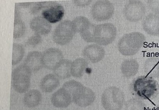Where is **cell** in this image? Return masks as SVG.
<instances>
[{"label":"cell","instance_id":"1","mask_svg":"<svg viewBox=\"0 0 159 110\" xmlns=\"http://www.w3.org/2000/svg\"><path fill=\"white\" fill-rule=\"evenodd\" d=\"M158 83L152 78L141 76L133 82L131 89L134 95L140 100H150L155 98L159 92Z\"/></svg>","mask_w":159,"mask_h":110},{"label":"cell","instance_id":"2","mask_svg":"<svg viewBox=\"0 0 159 110\" xmlns=\"http://www.w3.org/2000/svg\"><path fill=\"white\" fill-rule=\"evenodd\" d=\"M144 35L139 32L127 33L120 38L117 44L119 53L125 56L135 55L144 45Z\"/></svg>","mask_w":159,"mask_h":110},{"label":"cell","instance_id":"3","mask_svg":"<svg viewBox=\"0 0 159 110\" xmlns=\"http://www.w3.org/2000/svg\"><path fill=\"white\" fill-rule=\"evenodd\" d=\"M125 101L124 93L116 87H108L102 94V104L105 110H121Z\"/></svg>","mask_w":159,"mask_h":110},{"label":"cell","instance_id":"4","mask_svg":"<svg viewBox=\"0 0 159 110\" xmlns=\"http://www.w3.org/2000/svg\"><path fill=\"white\" fill-rule=\"evenodd\" d=\"M32 71L24 65L15 68L12 73V85L14 90L20 94L27 92L30 87Z\"/></svg>","mask_w":159,"mask_h":110},{"label":"cell","instance_id":"5","mask_svg":"<svg viewBox=\"0 0 159 110\" xmlns=\"http://www.w3.org/2000/svg\"><path fill=\"white\" fill-rule=\"evenodd\" d=\"M117 35V28L111 23L97 24L94 29V43L101 46L109 45L116 39Z\"/></svg>","mask_w":159,"mask_h":110},{"label":"cell","instance_id":"6","mask_svg":"<svg viewBox=\"0 0 159 110\" xmlns=\"http://www.w3.org/2000/svg\"><path fill=\"white\" fill-rule=\"evenodd\" d=\"M115 12V7L107 0H100L94 3L91 7V16L97 21L108 20L112 17Z\"/></svg>","mask_w":159,"mask_h":110},{"label":"cell","instance_id":"7","mask_svg":"<svg viewBox=\"0 0 159 110\" xmlns=\"http://www.w3.org/2000/svg\"><path fill=\"white\" fill-rule=\"evenodd\" d=\"M71 21L65 20L56 27L53 33V40L60 45H65L72 40L75 33Z\"/></svg>","mask_w":159,"mask_h":110},{"label":"cell","instance_id":"8","mask_svg":"<svg viewBox=\"0 0 159 110\" xmlns=\"http://www.w3.org/2000/svg\"><path fill=\"white\" fill-rule=\"evenodd\" d=\"M146 6L141 1L138 0L129 1L125 4L124 15L128 21L137 22L141 20L146 13Z\"/></svg>","mask_w":159,"mask_h":110},{"label":"cell","instance_id":"9","mask_svg":"<svg viewBox=\"0 0 159 110\" xmlns=\"http://www.w3.org/2000/svg\"><path fill=\"white\" fill-rule=\"evenodd\" d=\"M94 91L83 85L78 88L72 95L73 102L80 107L85 108L92 104L95 100Z\"/></svg>","mask_w":159,"mask_h":110},{"label":"cell","instance_id":"10","mask_svg":"<svg viewBox=\"0 0 159 110\" xmlns=\"http://www.w3.org/2000/svg\"><path fill=\"white\" fill-rule=\"evenodd\" d=\"M65 14L64 7L61 4L53 2H46L42 12L43 17L50 23H55L62 19Z\"/></svg>","mask_w":159,"mask_h":110},{"label":"cell","instance_id":"11","mask_svg":"<svg viewBox=\"0 0 159 110\" xmlns=\"http://www.w3.org/2000/svg\"><path fill=\"white\" fill-rule=\"evenodd\" d=\"M62 52L59 49L51 48L44 52L42 56L43 67L47 69L53 70L63 60Z\"/></svg>","mask_w":159,"mask_h":110},{"label":"cell","instance_id":"12","mask_svg":"<svg viewBox=\"0 0 159 110\" xmlns=\"http://www.w3.org/2000/svg\"><path fill=\"white\" fill-rule=\"evenodd\" d=\"M85 59L93 63H98L103 60L105 50L102 46L93 44L85 47L82 51Z\"/></svg>","mask_w":159,"mask_h":110},{"label":"cell","instance_id":"13","mask_svg":"<svg viewBox=\"0 0 159 110\" xmlns=\"http://www.w3.org/2000/svg\"><path fill=\"white\" fill-rule=\"evenodd\" d=\"M51 101L53 106L57 108H66L73 102L71 95L63 88L53 94Z\"/></svg>","mask_w":159,"mask_h":110},{"label":"cell","instance_id":"14","mask_svg":"<svg viewBox=\"0 0 159 110\" xmlns=\"http://www.w3.org/2000/svg\"><path fill=\"white\" fill-rule=\"evenodd\" d=\"M143 30L148 35L152 36H159V15L150 13L143 19Z\"/></svg>","mask_w":159,"mask_h":110},{"label":"cell","instance_id":"15","mask_svg":"<svg viewBox=\"0 0 159 110\" xmlns=\"http://www.w3.org/2000/svg\"><path fill=\"white\" fill-rule=\"evenodd\" d=\"M43 54L39 51L30 52L24 61V65L30 69L32 72H36L43 67Z\"/></svg>","mask_w":159,"mask_h":110},{"label":"cell","instance_id":"16","mask_svg":"<svg viewBox=\"0 0 159 110\" xmlns=\"http://www.w3.org/2000/svg\"><path fill=\"white\" fill-rule=\"evenodd\" d=\"M31 29L36 34L45 35L51 31L52 26L43 17L39 16L33 18L30 23Z\"/></svg>","mask_w":159,"mask_h":110},{"label":"cell","instance_id":"17","mask_svg":"<svg viewBox=\"0 0 159 110\" xmlns=\"http://www.w3.org/2000/svg\"><path fill=\"white\" fill-rule=\"evenodd\" d=\"M59 85V78L54 74H50L43 78L39 86L43 92L50 93L56 90Z\"/></svg>","mask_w":159,"mask_h":110},{"label":"cell","instance_id":"18","mask_svg":"<svg viewBox=\"0 0 159 110\" xmlns=\"http://www.w3.org/2000/svg\"><path fill=\"white\" fill-rule=\"evenodd\" d=\"M139 65L135 59H128L123 61L121 65L122 74L125 77L131 78L137 74L139 71Z\"/></svg>","mask_w":159,"mask_h":110},{"label":"cell","instance_id":"19","mask_svg":"<svg viewBox=\"0 0 159 110\" xmlns=\"http://www.w3.org/2000/svg\"><path fill=\"white\" fill-rule=\"evenodd\" d=\"M72 62L68 59H63L53 70L55 75L61 79L68 78L71 76Z\"/></svg>","mask_w":159,"mask_h":110},{"label":"cell","instance_id":"20","mask_svg":"<svg viewBox=\"0 0 159 110\" xmlns=\"http://www.w3.org/2000/svg\"><path fill=\"white\" fill-rule=\"evenodd\" d=\"M42 94L37 90H31L27 91L24 95V103L29 108H34L38 106L42 101Z\"/></svg>","mask_w":159,"mask_h":110},{"label":"cell","instance_id":"21","mask_svg":"<svg viewBox=\"0 0 159 110\" xmlns=\"http://www.w3.org/2000/svg\"><path fill=\"white\" fill-rule=\"evenodd\" d=\"M144 70L147 75L153 78L159 76V59L150 57L145 61Z\"/></svg>","mask_w":159,"mask_h":110},{"label":"cell","instance_id":"22","mask_svg":"<svg viewBox=\"0 0 159 110\" xmlns=\"http://www.w3.org/2000/svg\"><path fill=\"white\" fill-rule=\"evenodd\" d=\"M88 61L83 58H79L72 62L71 74L73 77L80 78L82 77L88 67Z\"/></svg>","mask_w":159,"mask_h":110},{"label":"cell","instance_id":"23","mask_svg":"<svg viewBox=\"0 0 159 110\" xmlns=\"http://www.w3.org/2000/svg\"><path fill=\"white\" fill-rule=\"evenodd\" d=\"M73 28L75 33H80L91 25L89 19L83 16H79L72 21Z\"/></svg>","mask_w":159,"mask_h":110},{"label":"cell","instance_id":"24","mask_svg":"<svg viewBox=\"0 0 159 110\" xmlns=\"http://www.w3.org/2000/svg\"><path fill=\"white\" fill-rule=\"evenodd\" d=\"M24 49L20 44L15 43L13 44V57H12V65L15 66L19 63L23 58Z\"/></svg>","mask_w":159,"mask_h":110},{"label":"cell","instance_id":"25","mask_svg":"<svg viewBox=\"0 0 159 110\" xmlns=\"http://www.w3.org/2000/svg\"><path fill=\"white\" fill-rule=\"evenodd\" d=\"M25 31V23L20 18V16L15 17L13 38L19 39L24 36Z\"/></svg>","mask_w":159,"mask_h":110},{"label":"cell","instance_id":"26","mask_svg":"<svg viewBox=\"0 0 159 110\" xmlns=\"http://www.w3.org/2000/svg\"><path fill=\"white\" fill-rule=\"evenodd\" d=\"M125 110H147L146 105L141 100L137 98L129 99L125 104Z\"/></svg>","mask_w":159,"mask_h":110},{"label":"cell","instance_id":"27","mask_svg":"<svg viewBox=\"0 0 159 110\" xmlns=\"http://www.w3.org/2000/svg\"><path fill=\"white\" fill-rule=\"evenodd\" d=\"M95 27V25L91 23L89 27L80 33L82 39L85 42L88 43L94 42V31Z\"/></svg>","mask_w":159,"mask_h":110},{"label":"cell","instance_id":"28","mask_svg":"<svg viewBox=\"0 0 159 110\" xmlns=\"http://www.w3.org/2000/svg\"><path fill=\"white\" fill-rule=\"evenodd\" d=\"M42 40V38L40 35L35 33L27 40L26 45L28 46L34 47L40 43Z\"/></svg>","mask_w":159,"mask_h":110},{"label":"cell","instance_id":"29","mask_svg":"<svg viewBox=\"0 0 159 110\" xmlns=\"http://www.w3.org/2000/svg\"><path fill=\"white\" fill-rule=\"evenodd\" d=\"M147 3L150 10L156 14H159V1L148 0Z\"/></svg>","mask_w":159,"mask_h":110},{"label":"cell","instance_id":"30","mask_svg":"<svg viewBox=\"0 0 159 110\" xmlns=\"http://www.w3.org/2000/svg\"><path fill=\"white\" fill-rule=\"evenodd\" d=\"M46 2L35 3L31 8H30V12L32 14H36L45 8Z\"/></svg>","mask_w":159,"mask_h":110},{"label":"cell","instance_id":"31","mask_svg":"<svg viewBox=\"0 0 159 110\" xmlns=\"http://www.w3.org/2000/svg\"><path fill=\"white\" fill-rule=\"evenodd\" d=\"M91 0H76L73 1L75 5L80 7H84L89 5L92 2Z\"/></svg>","mask_w":159,"mask_h":110},{"label":"cell","instance_id":"32","mask_svg":"<svg viewBox=\"0 0 159 110\" xmlns=\"http://www.w3.org/2000/svg\"><path fill=\"white\" fill-rule=\"evenodd\" d=\"M33 4V3L31 2H26V3H19L20 6L21 7H27L30 6L31 4Z\"/></svg>","mask_w":159,"mask_h":110},{"label":"cell","instance_id":"33","mask_svg":"<svg viewBox=\"0 0 159 110\" xmlns=\"http://www.w3.org/2000/svg\"><path fill=\"white\" fill-rule=\"evenodd\" d=\"M152 110H159V105H157L153 108Z\"/></svg>","mask_w":159,"mask_h":110}]
</instances>
